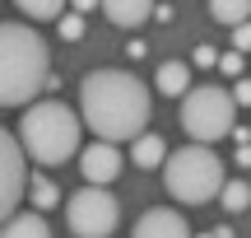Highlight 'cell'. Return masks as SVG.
Returning <instances> with one entry per match:
<instances>
[{
    "instance_id": "1",
    "label": "cell",
    "mask_w": 251,
    "mask_h": 238,
    "mask_svg": "<svg viewBox=\"0 0 251 238\" xmlns=\"http://www.w3.org/2000/svg\"><path fill=\"white\" fill-rule=\"evenodd\" d=\"M79 108L98 140H140L149 131V84L130 70H89L79 84Z\"/></svg>"
},
{
    "instance_id": "2",
    "label": "cell",
    "mask_w": 251,
    "mask_h": 238,
    "mask_svg": "<svg viewBox=\"0 0 251 238\" xmlns=\"http://www.w3.org/2000/svg\"><path fill=\"white\" fill-rule=\"evenodd\" d=\"M47 84H51L47 42L28 24H5L0 28V103L5 108H28Z\"/></svg>"
},
{
    "instance_id": "3",
    "label": "cell",
    "mask_w": 251,
    "mask_h": 238,
    "mask_svg": "<svg viewBox=\"0 0 251 238\" xmlns=\"http://www.w3.org/2000/svg\"><path fill=\"white\" fill-rule=\"evenodd\" d=\"M19 140H24L28 159H37L42 168L70 164L79 154V117L65 103L47 98V103H28L24 121H19Z\"/></svg>"
},
{
    "instance_id": "4",
    "label": "cell",
    "mask_w": 251,
    "mask_h": 238,
    "mask_svg": "<svg viewBox=\"0 0 251 238\" xmlns=\"http://www.w3.org/2000/svg\"><path fill=\"white\" fill-rule=\"evenodd\" d=\"M163 182H168V196H177L181 206H209V201L224 196L228 178H224V159H219L209 145L191 140V145H181L177 154H168Z\"/></svg>"
},
{
    "instance_id": "5",
    "label": "cell",
    "mask_w": 251,
    "mask_h": 238,
    "mask_svg": "<svg viewBox=\"0 0 251 238\" xmlns=\"http://www.w3.org/2000/svg\"><path fill=\"white\" fill-rule=\"evenodd\" d=\"M233 112H237V98L224 89V84H200V89H191L186 98H181V131H186L191 140H200V145H214V140L233 136Z\"/></svg>"
},
{
    "instance_id": "6",
    "label": "cell",
    "mask_w": 251,
    "mask_h": 238,
    "mask_svg": "<svg viewBox=\"0 0 251 238\" xmlns=\"http://www.w3.org/2000/svg\"><path fill=\"white\" fill-rule=\"evenodd\" d=\"M121 220V206L107 187H79L65 201V229L75 238H107Z\"/></svg>"
},
{
    "instance_id": "7",
    "label": "cell",
    "mask_w": 251,
    "mask_h": 238,
    "mask_svg": "<svg viewBox=\"0 0 251 238\" xmlns=\"http://www.w3.org/2000/svg\"><path fill=\"white\" fill-rule=\"evenodd\" d=\"M19 201H28V149L19 136H0V215L14 220Z\"/></svg>"
},
{
    "instance_id": "8",
    "label": "cell",
    "mask_w": 251,
    "mask_h": 238,
    "mask_svg": "<svg viewBox=\"0 0 251 238\" xmlns=\"http://www.w3.org/2000/svg\"><path fill=\"white\" fill-rule=\"evenodd\" d=\"M79 173L89 187H107L112 178H121V149L112 140H98V145H84L79 154Z\"/></svg>"
},
{
    "instance_id": "9",
    "label": "cell",
    "mask_w": 251,
    "mask_h": 238,
    "mask_svg": "<svg viewBox=\"0 0 251 238\" xmlns=\"http://www.w3.org/2000/svg\"><path fill=\"white\" fill-rule=\"evenodd\" d=\"M130 238H191V224L181 220V210L172 206H153L135 220V234Z\"/></svg>"
},
{
    "instance_id": "10",
    "label": "cell",
    "mask_w": 251,
    "mask_h": 238,
    "mask_svg": "<svg viewBox=\"0 0 251 238\" xmlns=\"http://www.w3.org/2000/svg\"><path fill=\"white\" fill-rule=\"evenodd\" d=\"M153 9H158L153 0H102V14H107L117 28H140Z\"/></svg>"
},
{
    "instance_id": "11",
    "label": "cell",
    "mask_w": 251,
    "mask_h": 238,
    "mask_svg": "<svg viewBox=\"0 0 251 238\" xmlns=\"http://www.w3.org/2000/svg\"><path fill=\"white\" fill-rule=\"evenodd\" d=\"M130 164L135 168H158V164H168V145H163V136L144 131L140 140H130Z\"/></svg>"
},
{
    "instance_id": "12",
    "label": "cell",
    "mask_w": 251,
    "mask_h": 238,
    "mask_svg": "<svg viewBox=\"0 0 251 238\" xmlns=\"http://www.w3.org/2000/svg\"><path fill=\"white\" fill-rule=\"evenodd\" d=\"M158 93H172V98H186V84H191V65L186 61H163L158 65Z\"/></svg>"
},
{
    "instance_id": "13",
    "label": "cell",
    "mask_w": 251,
    "mask_h": 238,
    "mask_svg": "<svg viewBox=\"0 0 251 238\" xmlns=\"http://www.w3.org/2000/svg\"><path fill=\"white\" fill-rule=\"evenodd\" d=\"M0 238H51V229H47L42 210H28V215L5 220V234H0Z\"/></svg>"
},
{
    "instance_id": "14",
    "label": "cell",
    "mask_w": 251,
    "mask_h": 238,
    "mask_svg": "<svg viewBox=\"0 0 251 238\" xmlns=\"http://www.w3.org/2000/svg\"><path fill=\"white\" fill-rule=\"evenodd\" d=\"M209 14H214L219 24L237 28V24H247V19H251V0H209Z\"/></svg>"
},
{
    "instance_id": "15",
    "label": "cell",
    "mask_w": 251,
    "mask_h": 238,
    "mask_svg": "<svg viewBox=\"0 0 251 238\" xmlns=\"http://www.w3.org/2000/svg\"><path fill=\"white\" fill-rule=\"evenodd\" d=\"M28 201H33V210H51V206H61V187L51 178H33L28 182Z\"/></svg>"
},
{
    "instance_id": "16",
    "label": "cell",
    "mask_w": 251,
    "mask_h": 238,
    "mask_svg": "<svg viewBox=\"0 0 251 238\" xmlns=\"http://www.w3.org/2000/svg\"><path fill=\"white\" fill-rule=\"evenodd\" d=\"M19 9H24L28 19H61L65 14V5H70V0H14Z\"/></svg>"
},
{
    "instance_id": "17",
    "label": "cell",
    "mask_w": 251,
    "mask_h": 238,
    "mask_svg": "<svg viewBox=\"0 0 251 238\" xmlns=\"http://www.w3.org/2000/svg\"><path fill=\"white\" fill-rule=\"evenodd\" d=\"M219 201H224V210H233V215H242L247 206H251V187H247V182H228V187H224V196H219Z\"/></svg>"
},
{
    "instance_id": "18",
    "label": "cell",
    "mask_w": 251,
    "mask_h": 238,
    "mask_svg": "<svg viewBox=\"0 0 251 238\" xmlns=\"http://www.w3.org/2000/svg\"><path fill=\"white\" fill-rule=\"evenodd\" d=\"M61 37H84V14H61Z\"/></svg>"
},
{
    "instance_id": "19",
    "label": "cell",
    "mask_w": 251,
    "mask_h": 238,
    "mask_svg": "<svg viewBox=\"0 0 251 238\" xmlns=\"http://www.w3.org/2000/svg\"><path fill=\"white\" fill-rule=\"evenodd\" d=\"M219 70L224 75H242V52H224L219 56Z\"/></svg>"
},
{
    "instance_id": "20",
    "label": "cell",
    "mask_w": 251,
    "mask_h": 238,
    "mask_svg": "<svg viewBox=\"0 0 251 238\" xmlns=\"http://www.w3.org/2000/svg\"><path fill=\"white\" fill-rule=\"evenodd\" d=\"M233 98L242 103V108H251V80H237L233 84Z\"/></svg>"
},
{
    "instance_id": "21",
    "label": "cell",
    "mask_w": 251,
    "mask_h": 238,
    "mask_svg": "<svg viewBox=\"0 0 251 238\" xmlns=\"http://www.w3.org/2000/svg\"><path fill=\"white\" fill-rule=\"evenodd\" d=\"M233 42H237V47H251V19H247V24H237V28H233Z\"/></svg>"
},
{
    "instance_id": "22",
    "label": "cell",
    "mask_w": 251,
    "mask_h": 238,
    "mask_svg": "<svg viewBox=\"0 0 251 238\" xmlns=\"http://www.w3.org/2000/svg\"><path fill=\"white\" fill-rule=\"evenodd\" d=\"M196 65H219V56H214V47H196Z\"/></svg>"
},
{
    "instance_id": "23",
    "label": "cell",
    "mask_w": 251,
    "mask_h": 238,
    "mask_svg": "<svg viewBox=\"0 0 251 238\" xmlns=\"http://www.w3.org/2000/svg\"><path fill=\"white\" fill-rule=\"evenodd\" d=\"M70 5H75V14H84V9H93V5L102 9V0H70Z\"/></svg>"
},
{
    "instance_id": "24",
    "label": "cell",
    "mask_w": 251,
    "mask_h": 238,
    "mask_svg": "<svg viewBox=\"0 0 251 238\" xmlns=\"http://www.w3.org/2000/svg\"><path fill=\"white\" fill-rule=\"evenodd\" d=\"M237 164H242V168H251V145H242V149H237Z\"/></svg>"
},
{
    "instance_id": "25",
    "label": "cell",
    "mask_w": 251,
    "mask_h": 238,
    "mask_svg": "<svg viewBox=\"0 0 251 238\" xmlns=\"http://www.w3.org/2000/svg\"><path fill=\"white\" fill-rule=\"evenodd\" d=\"M196 238H219V229H209V234H196Z\"/></svg>"
}]
</instances>
